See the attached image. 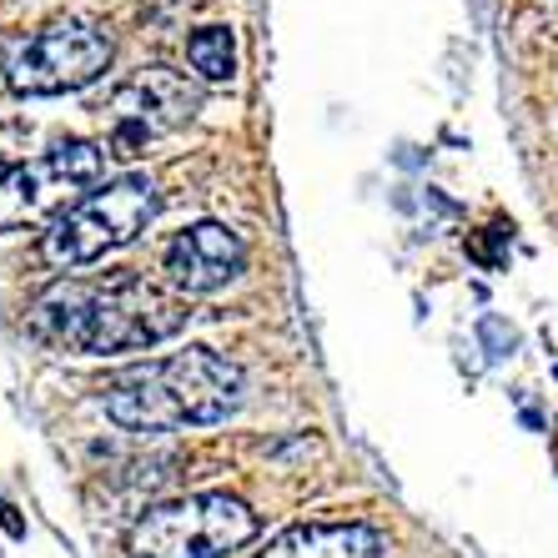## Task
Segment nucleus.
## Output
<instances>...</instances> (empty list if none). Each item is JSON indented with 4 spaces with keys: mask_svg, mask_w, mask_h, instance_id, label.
Returning <instances> with one entry per match:
<instances>
[{
    "mask_svg": "<svg viewBox=\"0 0 558 558\" xmlns=\"http://www.w3.org/2000/svg\"><path fill=\"white\" fill-rule=\"evenodd\" d=\"M31 323L46 342L71 352H136L177 338L192 323L182 292L146 282V277H106V282H56L36 302Z\"/></svg>",
    "mask_w": 558,
    "mask_h": 558,
    "instance_id": "1",
    "label": "nucleus"
},
{
    "mask_svg": "<svg viewBox=\"0 0 558 558\" xmlns=\"http://www.w3.org/2000/svg\"><path fill=\"white\" fill-rule=\"evenodd\" d=\"M242 367L211 348H186L156 363H136L101 388L106 417L126 433H177L207 428L236 413L242 403Z\"/></svg>",
    "mask_w": 558,
    "mask_h": 558,
    "instance_id": "2",
    "label": "nucleus"
},
{
    "mask_svg": "<svg viewBox=\"0 0 558 558\" xmlns=\"http://www.w3.org/2000/svg\"><path fill=\"white\" fill-rule=\"evenodd\" d=\"M156 207H161V196H156L151 177H142V171L117 177L51 221V232L40 236V257L51 267H92L106 252L136 242L151 227Z\"/></svg>",
    "mask_w": 558,
    "mask_h": 558,
    "instance_id": "3",
    "label": "nucleus"
},
{
    "mask_svg": "<svg viewBox=\"0 0 558 558\" xmlns=\"http://www.w3.org/2000/svg\"><path fill=\"white\" fill-rule=\"evenodd\" d=\"M257 538V513L232 494H192L146 508L126 533V558H227Z\"/></svg>",
    "mask_w": 558,
    "mask_h": 558,
    "instance_id": "4",
    "label": "nucleus"
},
{
    "mask_svg": "<svg viewBox=\"0 0 558 558\" xmlns=\"http://www.w3.org/2000/svg\"><path fill=\"white\" fill-rule=\"evenodd\" d=\"M111 71V36L92 21H56L11 56L5 81L21 96H65Z\"/></svg>",
    "mask_w": 558,
    "mask_h": 558,
    "instance_id": "5",
    "label": "nucleus"
},
{
    "mask_svg": "<svg viewBox=\"0 0 558 558\" xmlns=\"http://www.w3.org/2000/svg\"><path fill=\"white\" fill-rule=\"evenodd\" d=\"M101 167L106 151L96 142H65L11 167L0 177V232L26 227L56 207H76L81 192L101 177Z\"/></svg>",
    "mask_w": 558,
    "mask_h": 558,
    "instance_id": "6",
    "label": "nucleus"
},
{
    "mask_svg": "<svg viewBox=\"0 0 558 558\" xmlns=\"http://www.w3.org/2000/svg\"><path fill=\"white\" fill-rule=\"evenodd\" d=\"M106 111H111V126H117L111 156H136L131 151L136 142L167 136V131L186 126L196 117V86L177 71H167V65H146L106 96Z\"/></svg>",
    "mask_w": 558,
    "mask_h": 558,
    "instance_id": "7",
    "label": "nucleus"
},
{
    "mask_svg": "<svg viewBox=\"0 0 558 558\" xmlns=\"http://www.w3.org/2000/svg\"><path fill=\"white\" fill-rule=\"evenodd\" d=\"M242 267H247V242L232 227H221V221H196V227L171 236L167 252H161V272L182 298L236 282Z\"/></svg>",
    "mask_w": 558,
    "mask_h": 558,
    "instance_id": "8",
    "label": "nucleus"
},
{
    "mask_svg": "<svg viewBox=\"0 0 558 558\" xmlns=\"http://www.w3.org/2000/svg\"><path fill=\"white\" fill-rule=\"evenodd\" d=\"M383 538L367 523H292L257 558H377Z\"/></svg>",
    "mask_w": 558,
    "mask_h": 558,
    "instance_id": "9",
    "label": "nucleus"
},
{
    "mask_svg": "<svg viewBox=\"0 0 558 558\" xmlns=\"http://www.w3.org/2000/svg\"><path fill=\"white\" fill-rule=\"evenodd\" d=\"M186 61L202 81H232L236 76V40L227 26H202L186 40Z\"/></svg>",
    "mask_w": 558,
    "mask_h": 558,
    "instance_id": "10",
    "label": "nucleus"
}]
</instances>
